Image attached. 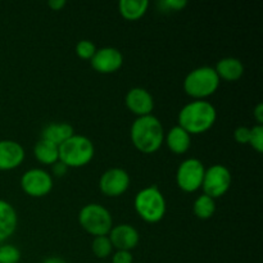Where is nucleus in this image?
<instances>
[{
    "label": "nucleus",
    "mask_w": 263,
    "mask_h": 263,
    "mask_svg": "<svg viewBox=\"0 0 263 263\" xmlns=\"http://www.w3.org/2000/svg\"><path fill=\"white\" fill-rule=\"evenodd\" d=\"M231 181H233V177L228 167L223 164H213L210 168L205 170L202 189L205 195L212 199H217L229 192Z\"/></svg>",
    "instance_id": "obj_7"
},
{
    "label": "nucleus",
    "mask_w": 263,
    "mask_h": 263,
    "mask_svg": "<svg viewBox=\"0 0 263 263\" xmlns=\"http://www.w3.org/2000/svg\"><path fill=\"white\" fill-rule=\"evenodd\" d=\"M130 138L139 152L153 154L164 141L163 126L158 118L152 115L138 117L131 125Z\"/></svg>",
    "instance_id": "obj_1"
},
{
    "label": "nucleus",
    "mask_w": 263,
    "mask_h": 263,
    "mask_svg": "<svg viewBox=\"0 0 263 263\" xmlns=\"http://www.w3.org/2000/svg\"><path fill=\"white\" fill-rule=\"evenodd\" d=\"M43 263H67L66 261H64L63 258H61V257H49V258L44 259Z\"/></svg>",
    "instance_id": "obj_32"
},
{
    "label": "nucleus",
    "mask_w": 263,
    "mask_h": 263,
    "mask_svg": "<svg viewBox=\"0 0 263 263\" xmlns=\"http://www.w3.org/2000/svg\"><path fill=\"white\" fill-rule=\"evenodd\" d=\"M194 215L199 220H208L212 217L216 212V202L208 195L202 194L195 199L194 205H193Z\"/></svg>",
    "instance_id": "obj_21"
},
{
    "label": "nucleus",
    "mask_w": 263,
    "mask_h": 263,
    "mask_svg": "<svg viewBox=\"0 0 263 263\" xmlns=\"http://www.w3.org/2000/svg\"><path fill=\"white\" fill-rule=\"evenodd\" d=\"M217 118V110L207 100H194L181 108L179 126L190 135L203 134L212 128Z\"/></svg>",
    "instance_id": "obj_2"
},
{
    "label": "nucleus",
    "mask_w": 263,
    "mask_h": 263,
    "mask_svg": "<svg viewBox=\"0 0 263 263\" xmlns=\"http://www.w3.org/2000/svg\"><path fill=\"white\" fill-rule=\"evenodd\" d=\"M90 63L92 68L99 73H115L122 67L123 55L118 49L105 46V48L97 49L94 57L90 59Z\"/></svg>",
    "instance_id": "obj_11"
},
{
    "label": "nucleus",
    "mask_w": 263,
    "mask_h": 263,
    "mask_svg": "<svg viewBox=\"0 0 263 263\" xmlns=\"http://www.w3.org/2000/svg\"><path fill=\"white\" fill-rule=\"evenodd\" d=\"M149 7L148 0H121L118 10L127 21H138L146 13Z\"/></svg>",
    "instance_id": "obj_19"
},
{
    "label": "nucleus",
    "mask_w": 263,
    "mask_h": 263,
    "mask_svg": "<svg viewBox=\"0 0 263 263\" xmlns=\"http://www.w3.org/2000/svg\"><path fill=\"white\" fill-rule=\"evenodd\" d=\"M79 222L81 228L94 238L108 235L113 228L110 212L98 203H90L81 208L79 213Z\"/></svg>",
    "instance_id": "obj_6"
},
{
    "label": "nucleus",
    "mask_w": 263,
    "mask_h": 263,
    "mask_svg": "<svg viewBox=\"0 0 263 263\" xmlns=\"http://www.w3.org/2000/svg\"><path fill=\"white\" fill-rule=\"evenodd\" d=\"M215 71L220 80L225 81H238L244 73V66L240 59L234 58V57H228L222 58L217 62L215 67Z\"/></svg>",
    "instance_id": "obj_17"
},
{
    "label": "nucleus",
    "mask_w": 263,
    "mask_h": 263,
    "mask_svg": "<svg viewBox=\"0 0 263 263\" xmlns=\"http://www.w3.org/2000/svg\"><path fill=\"white\" fill-rule=\"evenodd\" d=\"M112 263H134L131 252L117 251L112 257Z\"/></svg>",
    "instance_id": "obj_28"
},
{
    "label": "nucleus",
    "mask_w": 263,
    "mask_h": 263,
    "mask_svg": "<svg viewBox=\"0 0 263 263\" xmlns=\"http://www.w3.org/2000/svg\"><path fill=\"white\" fill-rule=\"evenodd\" d=\"M125 104L136 117L152 115L154 109V100L151 92L143 87H134L128 90L125 97Z\"/></svg>",
    "instance_id": "obj_13"
},
{
    "label": "nucleus",
    "mask_w": 263,
    "mask_h": 263,
    "mask_svg": "<svg viewBox=\"0 0 263 263\" xmlns=\"http://www.w3.org/2000/svg\"><path fill=\"white\" fill-rule=\"evenodd\" d=\"M25 149L14 140H0V171H10L22 164Z\"/></svg>",
    "instance_id": "obj_14"
},
{
    "label": "nucleus",
    "mask_w": 263,
    "mask_h": 263,
    "mask_svg": "<svg viewBox=\"0 0 263 263\" xmlns=\"http://www.w3.org/2000/svg\"><path fill=\"white\" fill-rule=\"evenodd\" d=\"M234 138L239 144H249V139H251V128L247 126H240L234 133Z\"/></svg>",
    "instance_id": "obj_27"
},
{
    "label": "nucleus",
    "mask_w": 263,
    "mask_h": 263,
    "mask_svg": "<svg viewBox=\"0 0 263 263\" xmlns=\"http://www.w3.org/2000/svg\"><path fill=\"white\" fill-rule=\"evenodd\" d=\"M59 161L68 168H80L92 161L95 148L92 141L84 135H73L58 146Z\"/></svg>",
    "instance_id": "obj_4"
},
{
    "label": "nucleus",
    "mask_w": 263,
    "mask_h": 263,
    "mask_svg": "<svg viewBox=\"0 0 263 263\" xmlns=\"http://www.w3.org/2000/svg\"><path fill=\"white\" fill-rule=\"evenodd\" d=\"M21 187L32 198H43L53 189V177L43 168H31L21 177Z\"/></svg>",
    "instance_id": "obj_9"
},
{
    "label": "nucleus",
    "mask_w": 263,
    "mask_h": 263,
    "mask_svg": "<svg viewBox=\"0 0 263 263\" xmlns=\"http://www.w3.org/2000/svg\"><path fill=\"white\" fill-rule=\"evenodd\" d=\"M97 51V46L90 40H81L76 45V54L81 59H91Z\"/></svg>",
    "instance_id": "obj_24"
},
{
    "label": "nucleus",
    "mask_w": 263,
    "mask_h": 263,
    "mask_svg": "<svg viewBox=\"0 0 263 263\" xmlns=\"http://www.w3.org/2000/svg\"><path fill=\"white\" fill-rule=\"evenodd\" d=\"M113 248L117 251L131 252L138 247L140 241V235L134 226L128 223H121V225L113 226L108 234Z\"/></svg>",
    "instance_id": "obj_12"
},
{
    "label": "nucleus",
    "mask_w": 263,
    "mask_h": 263,
    "mask_svg": "<svg viewBox=\"0 0 263 263\" xmlns=\"http://www.w3.org/2000/svg\"><path fill=\"white\" fill-rule=\"evenodd\" d=\"M134 207L139 217L148 223H157L163 220L167 211L164 195L157 185L141 189L135 195Z\"/></svg>",
    "instance_id": "obj_3"
},
{
    "label": "nucleus",
    "mask_w": 263,
    "mask_h": 263,
    "mask_svg": "<svg viewBox=\"0 0 263 263\" xmlns=\"http://www.w3.org/2000/svg\"><path fill=\"white\" fill-rule=\"evenodd\" d=\"M51 171H53V174L55 175L57 177H62L67 174V171H68V167H67L64 163H62L61 161H58V162H55L53 166H51Z\"/></svg>",
    "instance_id": "obj_29"
},
{
    "label": "nucleus",
    "mask_w": 263,
    "mask_h": 263,
    "mask_svg": "<svg viewBox=\"0 0 263 263\" xmlns=\"http://www.w3.org/2000/svg\"><path fill=\"white\" fill-rule=\"evenodd\" d=\"M167 148L175 154H184L189 151L192 145V135L187 134L184 128L179 125L172 127L168 133L164 135Z\"/></svg>",
    "instance_id": "obj_16"
},
{
    "label": "nucleus",
    "mask_w": 263,
    "mask_h": 263,
    "mask_svg": "<svg viewBox=\"0 0 263 263\" xmlns=\"http://www.w3.org/2000/svg\"><path fill=\"white\" fill-rule=\"evenodd\" d=\"M162 12H180L187 5L186 0H162L157 3Z\"/></svg>",
    "instance_id": "obj_26"
},
{
    "label": "nucleus",
    "mask_w": 263,
    "mask_h": 263,
    "mask_svg": "<svg viewBox=\"0 0 263 263\" xmlns=\"http://www.w3.org/2000/svg\"><path fill=\"white\" fill-rule=\"evenodd\" d=\"M73 134V127L69 123L51 122L44 127L43 133H41V139L59 146L64 141L68 140Z\"/></svg>",
    "instance_id": "obj_18"
},
{
    "label": "nucleus",
    "mask_w": 263,
    "mask_h": 263,
    "mask_svg": "<svg viewBox=\"0 0 263 263\" xmlns=\"http://www.w3.org/2000/svg\"><path fill=\"white\" fill-rule=\"evenodd\" d=\"M220 81V77L213 67H198L186 74L184 80V90L195 100H204L217 91Z\"/></svg>",
    "instance_id": "obj_5"
},
{
    "label": "nucleus",
    "mask_w": 263,
    "mask_h": 263,
    "mask_svg": "<svg viewBox=\"0 0 263 263\" xmlns=\"http://www.w3.org/2000/svg\"><path fill=\"white\" fill-rule=\"evenodd\" d=\"M253 116H254V118H256L257 123H258V125H262L263 123V104L262 103H258V104L256 105V108H254V110H253Z\"/></svg>",
    "instance_id": "obj_30"
},
{
    "label": "nucleus",
    "mask_w": 263,
    "mask_h": 263,
    "mask_svg": "<svg viewBox=\"0 0 263 263\" xmlns=\"http://www.w3.org/2000/svg\"><path fill=\"white\" fill-rule=\"evenodd\" d=\"M18 216L14 207L7 200L0 199V243L9 239L17 230Z\"/></svg>",
    "instance_id": "obj_15"
},
{
    "label": "nucleus",
    "mask_w": 263,
    "mask_h": 263,
    "mask_svg": "<svg viewBox=\"0 0 263 263\" xmlns=\"http://www.w3.org/2000/svg\"><path fill=\"white\" fill-rule=\"evenodd\" d=\"M21 259V252L12 244L0 246V263H18Z\"/></svg>",
    "instance_id": "obj_23"
},
{
    "label": "nucleus",
    "mask_w": 263,
    "mask_h": 263,
    "mask_svg": "<svg viewBox=\"0 0 263 263\" xmlns=\"http://www.w3.org/2000/svg\"><path fill=\"white\" fill-rule=\"evenodd\" d=\"M102 263H107V262H102Z\"/></svg>",
    "instance_id": "obj_33"
},
{
    "label": "nucleus",
    "mask_w": 263,
    "mask_h": 263,
    "mask_svg": "<svg viewBox=\"0 0 263 263\" xmlns=\"http://www.w3.org/2000/svg\"><path fill=\"white\" fill-rule=\"evenodd\" d=\"M33 156L40 163L53 166L55 162L59 161L58 146L54 145L53 143H49V141L40 139L33 146Z\"/></svg>",
    "instance_id": "obj_20"
},
{
    "label": "nucleus",
    "mask_w": 263,
    "mask_h": 263,
    "mask_svg": "<svg viewBox=\"0 0 263 263\" xmlns=\"http://www.w3.org/2000/svg\"><path fill=\"white\" fill-rule=\"evenodd\" d=\"M48 7L50 8L51 10H62L64 7H66V2L64 0H50L48 2Z\"/></svg>",
    "instance_id": "obj_31"
},
{
    "label": "nucleus",
    "mask_w": 263,
    "mask_h": 263,
    "mask_svg": "<svg viewBox=\"0 0 263 263\" xmlns=\"http://www.w3.org/2000/svg\"><path fill=\"white\" fill-rule=\"evenodd\" d=\"M204 172L205 168L199 159H185L176 172L177 186L185 193H195L202 187Z\"/></svg>",
    "instance_id": "obj_8"
},
{
    "label": "nucleus",
    "mask_w": 263,
    "mask_h": 263,
    "mask_svg": "<svg viewBox=\"0 0 263 263\" xmlns=\"http://www.w3.org/2000/svg\"><path fill=\"white\" fill-rule=\"evenodd\" d=\"M91 249L92 253L97 258L99 259H105L112 254L113 247L112 243H110L108 235L104 236H95L94 240L91 243Z\"/></svg>",
    "instance_id": "obj_22"
},
{
    "label": "nucleus",
    "mask_w": 263,
    "mask_h": 263,
    "mask_svg": "<svg viewBox=\"0 0 263 263\" xmlns=\"http://www.w3.org/2000/svg\"><path fill=\"white\" fill-rule=\"evenodd\" d=\"M128 186H130V176L123 168L113 167V168L107 170L100 176V192L109 198L121 197L127 192Z\"/></svg>",
    "instance_id": "obj_10"
},
{
    "label": "nucleus",
    "mask_w": 263,
    "mask_h": 263,
    "mask_svg": "<svg viewBox=\"0 0 263 263\" xmlns=\"http://www.w3.org/2000/svg\"><path fill=\"white\" fill-rule=\"evenodd\" d=\"M249 145L258 153L263 152V126L256 125L251 128V139Z\"/></svg>",
    "instance_id": "obj_25"
}]
</instances>
